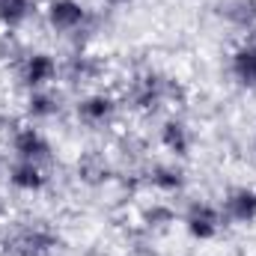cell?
Returning <instances> with one entry per match:
<instances>
[{
	"mask_svg": "<svg viewBox=\"0 0 256 256\" xmlns=\"http://www.w3.org/2000/svg\"><path fill=\"white\" fill-rule=\"evenodd\" d=\"M3 164H6V161H3V158H0V176H3Z\"/></svg>",
	"mask_w": 256,
	"mask_h": 256,
	"instance_id": "obj_24",
	"label": "cell"
},
{
	"mask_svg": "<svg viewBox=\"0 0 256 256\" xmlns=\"http://www.w3.org/2000/svg\"><path fill=\"white\" fill-rule=\"evenodd\" d=\"M12 78L21 92L45 90L60 84V54L51 48H24L21 57L12 63Z\"/></svg>",
	"mask_w": 256,
	"mask_h": 256,
	"instance_id": "obj_7",
	"label": "cell"
},
{
	"mask_svg": "<svg viewBox=\"0 0 256 256\" xmlns=\"http://www.w3.org/2000/svg\"><path fill=\"white\" fill-rule=\"evenodd\" d=\"M98 3H102L104 12H122V9H128V6H134L137 0H98Z\"/></svg>",
	"mask_w": 256,
	"mask_h": 256,
	"instance_id": "obj_20",
	"label": "cell"
},
{
	"mask_svg": "<svg viewBox=\"0 0 256 256\" xmlns=\"http://www.w3.org/2000/svg\"><path fill=\"white\" fill-rule=\"evenodd\" d=\"M179 226H182V232L191 242L206 244V242H214L224 232L226 220H224L220 206L214 200H208V196H191L179 208Z\"/></svg>",
	"mask_w": 256,
	"mask_h": 256,
	"instance_id": "obj_9",
	"label": "cell"
},
{
	"mask_svg": "<svg viewBox=\"0 0 256 256\" xmlns=\"http://www.w3.org/2000/svg\"><path fill=\"white\" fill-rule=\"evenodd\" d=\"M6 158L33 161V164H42V167H54L57 164V146H54L51 134L42 126L18 120L6 131Z\"/></svg>",
	"mask_w": 256,
	"mask_h": 256,
	"instance_id": "obj_6",
	"label": "cell"
},
{
	"mask_svg": "<svg viewBox=\"0 0 256 256\" xmlns=\"http://www.w3.org/2000/svg\"><path fill=\"white\" fill-rule=\"evenodd\" d=\"M54 167H42L33 161H18V158H6L3 164V182L6 188L18 196H42L51 191L54 182Z\"/></svg>",
	"mask_w": 256,
	"mask_h": 256,
	"instance_id": "obj_13",
	"label": "cell"
},
{
	"mask_svg": "<svg viewBox=\"0 0 256 256\" xmlns=\"http://www.w3.org/2000/svg\"><path fill=\"white\" fill-rule=\"evenodd\" d=\"M39 18L54 39L66 42V48L92 45V39L104 27L102 9L90 6L86 0H42Z\"/></svg>",
	"mask_w": 256,
	"mask_h": 256,
	"instance_id": "obj_2",
	"label": "cell"
},
{
	"mask_svg": "<svg viewBox=\"0 0 256 256\" xmlns=\"http://www.w3.org/2000/svg\"><path fill=\"white\" fill-rule=\"evenodd\" d=\"M108 74V60L92 45H74L60 54V84L72 92L102 86Z\"/></svg>",
	"mask_w": 256,
	"mask_h": 256,
	"instance_id": "obj_5",
	"label": "cell"
},
{
	"mask_svg": "<svg viewBox=\"0 0 256 256\" xmlns=\"http://www.w3.org/2000/svg\"><path fill=\"white\" fill-rule=\"evenodd\" d=\"M12 122H15V120H12V116H9V114H6V110L0 108V131L6 134V131H9V126H12Z\"/></svg>",
	"mask_w": 256,
	"mask_h": 256,
	"instance_id": "obj_22",
	"label": "cell"
},
{
	"mask_svg": "<svg viewBox=\"0 0 256 256\" xmlns=\"http://www.w3.org/2000/svg\"><path fill=\"white\" fill-rule=\"evenodd\" d=\"M155 143L167 158L188 161L196 149V128L182 110L164 114L158 116V126H155Z\"/></svg>",
	"mask_w": 256,
	"mask_h": 256,
	"instance_id": "obj_10",
	"label": "cell"
},
{
	"mask_svg": "<svg viewBox=\"0 0 256 256\" xmlns=\"http://www.w3.org/2000/svg\"><path fill=\"white\" fill-rule=\"evenodd\" d=\"M60 250L63 236L45 218L27 214L0 230V256H57Z\"/></svg>",
	"mask_w": 256,
	"mask_h": 256,
	"instance_id": "obj_3",
	"label": "cell"
},
{
	"mask_svg": "<svg viewBox=\"0 0 256 256\" xmlns=\"http://www.w3.org/2000/svg\"><path fill=\"white\" fill-rule=\"evenodd\" d=\"M218 206H220V214H224L226 226H254L256 224V185L236 182V185L224 188Z\"/></svg>",
	"mask_w": 256,
	"mask_h": 256,
	"instance_id": "obj_15",
	"label": "cell"
},
{
	"mask_svg": "<svg viewBox=\"0 0 256 256\" xmlns=\"http://www.w3.org/2000/svg\"><path fill=\"white\" fill-rule=\"evenodd\" d=\"M122 98L116 90L110 86H92V90H84L72 98V116L74 122L84 128V131H92V134H102L108 128H114L122 116Z\"/></svg>",
	"mask_w": 256,
	"mask_h": 256,
	"instance_id": "obj_4",
	"label": "cell"
},
{
	"mask_svg": "<svg viewBox=\"0 0 256 256\" xmlns=\"http://www.w3.org/2000/svg\"><path fill=\"white\" fill-rule=\"evenodd\" d=\"M226 78L244 90L256 92V30L242 36L230 51H226Z\"/></svg>",
	"mask_w": 256,
	"mask_h": 256,
	"instance_id": "obj_16",
	"label": "cell"
},
{
	"mask_svg": "<svg viewBox=\"0 0 256 256\" xmlns=\"http://www.w3.org/2000/svg\"><path fill=\"white\" fill-rule=\"evenodd\" d=\"M21 120L33 122V126H51L57 120H63L66 114H72V104L66 98V92L57 86H45V90H30L21 92Z\"/></svg>",
	"mask_w": 256,
	"mask_h": 256,
	"instance_id": "obj_11",
	"label": "cell"
},
{
	"mask_svg": "<svg viewBox=\"0 0 256 256\" xmlns=\"http://www.w3.org/2000/svg\"><path fill=\"white\" fill-rule=\"evenodd\" d=\"M74 182L90 188V191H102L114 182H120V167H116V158L108 152V149H84L78 158H74Z\"/></svg>",
	"mask_w": 256,
	"mask_h": 256,
	"instance_id": "obj_12",
	"label": "cell"
},
{
	"mask_svg": "<svg viewBox=\"0 0 256 256\" xmlns=\"http://www.w3.org/2000/svg\"><path fill=\"white\" fill-rule=\"evenodd\" d=\"M6 224H9V200L0 194V230H3Z\"/></svg>",
	"mask_w": 256,
	"mask_h": 256,
	"instance_id": "obj_21",
	"label": "cell"
},
{
	"mask_svg": "<svg viewBox=\"0 0 256 256\" xmlns=\"http://www.w3.org/2000/svg\"><path fill=\"white\" fill-rule=\"evenodd\" d=\"M250 146H254V152H256V128H254V134H250Z\"/></svg>",
	"mask_w": 256,
	"mask_h": 256,
	"instance_id": "obj_23",
	"label": "cell"
},
{
	"mask_svg": "<svg viewBox=\"0 0 256 256\" xmlns=\"http://www.w3.org/2000/svg\"><path fill=\"white\" fill-rule=\"evenodd\" d=\"M179 226V208L173 200L164 196H149L137 208V230L146 238H164Z\"/></svg>",
	"mask_w": 256,
	"mask_h": 256,
	"instance_id": "obj_14",
	"label": "cell"
},
{
	"mask_svg": "<svg viewBox=\"0 0 256 256\" xmlns=\"http://www.w3.org/2000/svg\"><path fill=\"white\" fill-rule=\"evenodd\" d=\"M27 45H21L18 42V33H9V30H0V63H15L18 57H21V51H24Z\"/></svg>",
	"mask_w": 256,
	"mask_h": 256,
	"instance_id": "obj_19",
	"label": "cell"
},
{
	"mask_svg": "<svg viewBox=\"0 0 256 256\" xmlns=\"http://www.w3.org/2000/svg\"><path fill=\"white\" fill-rule=\"evenodd\" d=\"M214 18L238 33V36H248L250 30H256V0H214Z\"/></svg>",
	"mask_w": 256,
	"mask_h": 256,
	"instance_id": "obj_17",
	"label": "cell"
},
{
	"mask_svg": "<svg viewBox=\"0 0 256 256\" xmlns=\"http://www.w3.org/2000/svg\"><path fill=\"white\" fill-rule=\"evenodd\" d=\"M140 188L152 194V196H164V200H176L185 196L191 188V173L185 167V161L176 158H146V164L140 167Z\"/></svg>",
	"mask_w": 256,
	"mask_h": 256,
	"instance_id": "obj_8",
	"label": "cell"
},
{
	"mask_svg": "<svg viewBox=\"0 0 256 256\" xmlns=\"http://www.w3.org/2000/svg\"><path fill=\"white\" fill-rule=\"evenodd\" d=\"M116 92L122 98V108L140 120H158V116L182 110L188 104V86L167 68L152 63L131 68L122 90H116Z\"/></svg>",
	"mask_w": 256,
	"mask_h": 256,
	"instance_id": "obj_1",
	"label": "cell"
},
{
	"mask_svg": "<svg viewBox=\"0 0 256 256\" xmlns=\"http://www.w3.org/2000/svg\"><path fill=\"white\" fill-rule=\"evenodd\" d=\"M39 18V0H0V30L21 33Z\"/></svg>",
	"mask_w": 256,
	"mask_h": 256,
	"instance_id": "obj_18",
	"label": "cell"
}]
</instances>
